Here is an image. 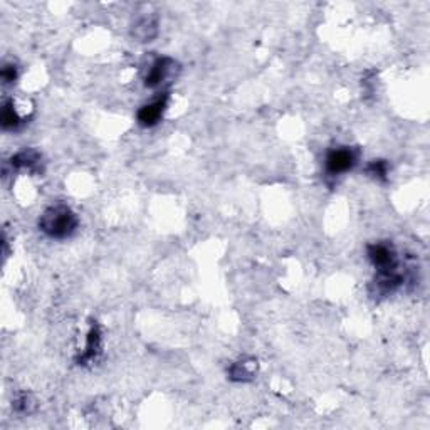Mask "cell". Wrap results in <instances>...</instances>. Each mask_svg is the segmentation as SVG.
<instances>
[{"label":"cell","instance_id":"7","mask_svg":"<svg viewBox=\"0 0 430 430\" xmlns=\"http://www.w3.org/2000/svg\"><path fill=\"white\" fill-rule=\"evenodd\" d=\"M158 34V19L153 14H145L137 19L131 27V35L140 42H150Z\"/></svg>","mask_w":430,"mask_h":430},{"label":"cell","instance_id":"13","mask_svg":"<svg viewBox=\"0 0 430 430\" xmlns=\"http://www.w3.org/2000/svg\"><path fill=\"white\" fill-rule=\"evenodd\" d=\"M14 410L19 413H31L35 409V402L34 398L29 395V393H19L17 397L14 398Z\"/></svg>","mask_w":430,"mask_h":430},{"label":"cell","instance_id":"12","mask_svg":"<svg viewBox=\"0 0 430 430\" xmlns=\"http://www.w3.org/2000/svg\"><path fill=\"white\" fill-rule=\"evenodd\" d=\"M366 173L372 175L377 180L385 182L388 177V162L387 160H373L366 166Z\"/></svg>","mask_w":430,"mask_h":430},{"label":"cell","instance_id":"1","mask_svg":"<svg viewBox=\"0 0 430 430\" xmlns=\"http://www.w3.org/2000/svg\"><path fill=\"white\" fill-rule=\"evenodd\" d=\"M79 227V218L71 207L55 204L47 207L39 217V230L49 239L64 241L74 236Z\"/></svg>","mask_w":430,"mask_h":430},{"label":"cell","instance_id":"3","mask_svg":"<svg viewBox=\"0 0 430 430\" xmlns=\"http://www.w3.org/2000/svg\"><path fill=\"white\" fill-rule=\"evenodd\" d=\"M180 73V66L172 58H158L145 76V86L150 89H157L166 83H172Z\"/></svg>","mask_w":430,"mask_h":430},{"label":"cell","instance_id":"4","mask_svg":"<svg viewBox=\"0 0 430 430\" xmlns=\"http://www.w3.org/2000/svg\"><path fill=\"white\" fill-rule=\"evenodd\" d=\"M404 276L398 273L397 268L393 269H385V270H377L375 280L372 282V288H370V293L372 296H390L395 291L404 284Z\"/></svg>","mask_w":430,"mask_h":430},{"label":"cell","instance_id":"10","mask_svg":"<svg viewBox=\"0 0 430 430\" xmlns=\"http://www.w3.org/2000/svg\"><path fill=\"white\" fill-rule=\"evenodd\" d=\"M0 123H2V128L7 131H15L24 125V118L19 114L17 108H15L14 99H7L2 106V117H0Z\"/></svg>","mask_w":430,"mask_h":430},{"label":"cell","instance_id":"14","mask_svg":"<svg viewBox=\"0 0 430 430\" xmlns=\"http://www.w3.org/2000/svg\"><path fill=\"white\" fill-rule=\"evenodd\" d=\"M3 85H12V83L17 81L19 78V69L15 64H6L2 67V73H0Z\"/></svg>","mask_w":430,"mask_h":430},{"label":"cell","instance_id":"2","mask_svg":"<svg viewBox=\"0 0 430 430\" xmlns=\"http://www.w3.org/2000/svg\"><path fill=\"white\" fill-rule=\"evenodd\" d=\"M358 162V153L350 146H338V148L329 150L325 158V170L332 177L343 175L350 170L355 169Z\"/></svg>","mask_w":430,"mask_h":430},{"label":"cell","instance_id":"8","mask_svg":"<svg viewBox=\"0 0 430 430\" xmlns=\"http://www.w3.org/2000/svg\"><path fill=\"white\" fill-rule=\"evenodd\" d=\"M99 353H101V329L94 322L89 332H87L85 352L76 358V361H78V365L93 363V361H96Z\"/></svg>","mask_w":430,"mask_h":430},{"label":"cell","instance_id":"11","mask_svg":"<svg viewBox=\"0 0 430 430\" xmlns=\"http://www.w3.org/2000/svg\"><path fill=\"white\" fill-rule=\"evenodd\" d=\"M41 160H42V157L39 151H35L33 148H26V150L19 151V153H15L14 157L10 158V165L14 166V169L34 170L35 166L41 163Z\"/></svg>","mask_w":430,"mask_h":430},{"label":"cell","instance_id":"6","mask_svg":"<svg viewBox=\"0 0 430 430\" xmlns=\"http://www.w3.org/2000/svg\"><path fill=\"white\" fill-rule=\"evenodd\" d=\"M166 105H169V94L163 93V96H158L157 99L148 103V105L141 106L137 113L138 123L143 128H151V126L158 125L162 121L163 113H165Z\"/></svg>","mask_w":430,"mask_h":430},{"label":"cell","instance_id":"9","mask_svg":"<svg viewBox=\"0 0 430 430\" xmlns=\"http://www.w3.org/2000/svg\"><path fill=\"white\" fill-rule=\"evenodd\" d=\"M259 363L256 358H242V360L236 361L230 365L229 368V378L232 381H252L257 375Z\"/></svg>","mask_w":430,"mask_h":430},{"label":"cell","instance_id":"5","mask_svg":"<svg viewBox=\"0 0 430 430\" xmlns=\"http://www.w3.org/2000/svg\"><path fill=\"white\" fill-rule=\"evenodd\" d=\"M366 256H368L370 262L375 266L377 270L398 268L395 249H393L390 244H385V242L370 244L368 248H366Z\"/></svg>","mask_w":430,"mask_h":430}]
</instances>
